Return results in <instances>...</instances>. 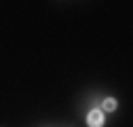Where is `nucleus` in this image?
<instances>
[{
    "mask_svg": "<svg viewBox=\"0 0 133 127\" xmlns=\"http://www.w3.org/2000/svg\"><path fill=\"white\" fill-rule=\"evenodd\" d=\"M87 125H89V127H104V125H106L104 110H99V108L89 110V115H87Z\"/></svg>",
    "mask_w": 133,
    "mask_h": 127,
    "instance_id": "1",
    "label": "nucleus"
},
{
    "mask_svg": "<svg viewBox=\"0 0 133 127\" xmlns=\"http://www.w3.org/2000/svg\"><path fill=\"white\" fill-rule=\"evenodd\" d=\"M102 106H104L106 112H114V110H116V100H114V98H106V100L102 102Z\"/></svg>",
    "mask_w": 133,
    "mask_h": 127,
    "instance_id": "2",
    "label": "nucleus"
}]
</instances>
